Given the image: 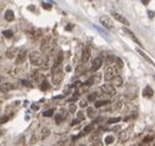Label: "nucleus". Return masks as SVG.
I'll return each instance as SVG.
<instances>
[{
	"label": "nucleus",
	"instance_id": "1",
	"mask_svg": "<svg viewBox=\"0 0 155 146\" xmlns=\"http://www.w3.org/2000/svg\"><path fill=\"white\" fill-rule=\"evenodd\" d=\"M30 62L32 65H34V66H42L44 64V59L39 52L33 50L32 53H30Z\"/></svg>",
	"mask_w": 155,
	"mask_h": 146
},
{
	"label": "nucleus",
	"instance_id": "2",
	"mask_svg": "<svg viewBox=\"0 0 155 146\" xmlns=\"http://www.w3.org/2000/svg\"><path fill=\"white\" fill-rule=\"evenodd\" d=\"M62 79H64V72H62V69H61V65L54 66L53 68V84L55 86H58L62 81Z\"/></svg>",
	"mask_w": 155,
	"mask_h": 146
},
{
	"label": "nucleus",
	"instance_id": "3",
	"mask_svg": "<svg viewBox=\"0 0 155 146\" xmlns=\"http://www.w3.org/2000/svg\"><path fill=\"white\" fill-rule=\"evenodd\" d=\"M116 72H117V69L115 66L109 65L106 68V70H105V72H104V79L106 81H111L116 76Z\"/></svg>",
	"mask_w": 155,
	"mask_h": 146
},
{
	"label": "nucleus",
	"instance_id": "4",
	"mask_svg": "<svg viewBox=\"0 0 155 146\" xmlns=\"http://www.w3.org/2000/svg\"><path fill=\"white\" fill-rule=\"evenodd\" d=\"M100 91L105 93V95H109V96H114L116 93V90H115V86L111 84H105L103 86L100 87Z\"/></svg>",
	"mask_w": 155,
	"mask_h": 146
},
{
	"label": "nucleus",
	"instance_id": "5",
	"mask_svg": "<svg viewBox=\"0 0 155 146\" xmlns=\"http://www.w3.org/2000/svg\"><path fill=\"white\" fill-rule=\"evenodd\" d=\"M99 21H100L101 25H103L105 28H108V30H112L114 28V22L111 21V19H110L109 16H100Z\"/></svg>",
	"mask_w": 155,
	"mask_h": 146
},
{
	"label": "nucleus",
	"instance_id": "6",
	"mask_svg": "<svg viewBox=\"0 0 155 146\" xmlns=\"http://www.w3.org/2000/svg\"><path fill=\"white\" fill-rule=\"evenodd\" d=\"M26 58H27V50H20L17 55H16V64L17 65H21V64H23L24 62H26Z\"/></svg>",
	"mask_w": 155,
	"mask_h": 146
},
{
	"label": "nucleus",
	"instance_id": "7",
	"mask_svg": "<svg viewBox=\"0 0 155 146\" xmlns=\"http://www.w3.org/2000/svg\"><path fill=\"white\" fill-rule=\"evenodd\" d=\"M101 65H103V58H101V56H98V58H95L94 60H93L91 70H92V71L99 70V69L101 68Z\"/></svg>",
	"mask_w": 155,
	"mask_h": 146
},
{
	"label": "nucleus",
	"instance_id": "8",
	"mask_svg": "<svg viewBox=\"0 0 155 146\" xmlns=\"http://www.w3.org/2000/svg\"><path fill=\"white\" fill-rule=\"evenodd\" d=\"M16 86L14 84H11V82H3V84H0V91L4 92V93H6V92H9L11 90H14Z\"/></svg>",
	"mask_w": 155,
	"mask_h": 146
},
{
	"label": "nucleus",
	"instance_id": "9",
	"mask_svg": "<svg viewBox=\"0 0 155 146\" xmlns=\"http://www.w3.org/2000/svg\"><path fill=\"white\" fill-rule=\"evenodd\" d=\"M112 16H114V19H115L116 21L121 22L122 25H125V26H128V25H129L128 20L126 19V17H123V16H122V15H120L119 13H112Z\"/></svg>",
	"mask_w": 155,
	"mask_h": 146
},
{
	"label": "nucleus",
	"instance_id": "10",
	"mask_svg": "<svg viewBox=\"0 0 155 146\" xmlns=\"http://www.w3.org/2000/svg\"><path fill=\"white\" fill-rule=\"evenodd\" d=\"M67 118V113L65 109H61L60 113H58V114L55 115V120H56V124H60L61 121H64L65 119Z\"/></svg>",
	"mask_w": 155,
	"mask_h": 146
},
{
	"label": "nucleus",
	"instance_id": "11",
	"mask_svg": "<svg viewBox=\"0 0 155 146\" xmlns=\"http://www.w3.org/2000/svg\"><path fill=\"white\" fill-rule=\"evenodd\" d=\"M18 53V50H17V48H15V47H12V48H9V49L6 50V58H9V59H14L16 58V55H17Z\"/></svg>",
	"mask_w": 155,
	"mask_h": 146
},
{
	"label": "nucleus",
	"instance_id": "12",
	"mask_svg": "<svg viewBox=\"0 0 155 146\" xmlns=\"http://www.w3.org/2000/svg\"><path fill=\"white\" fill-rule=\"evenodd\" d=\"M89 58H91V49L89 47H84L82 52V63H87Z\"/></svg>",
	"mask_w": 155,
	"mask_h": 146
},
{
	"label": "nucleus",
	"instance_id": "13",
	"mask_svg": "<svg viewBox=\"0 0 155 146\" xmlns=\"http://www.w3.org/2000/svg\"><path fill=\"white\" fill-rule=\"evenodd\" d=\"M137 52H138V54H139V55H142V56H143V58L146 60V62H149V64H152V65L155 68V64H154V62H153V60H152V58H150V56H149L148 54H145L143 50H142V49H138V48H137Z\"/></svg>",
	"mask_w": 155,
	"mask_h": 146
},
{
	"label": "nucleus",
	"instance_id": "14",
	"mask_svg": "<svg viewBox=\"0 0 155 146\" xmlns=\"http://www.w3.org/2000/svg\"><path fill=\"white\" fill-rule=\"evenodd\" d=\"M111 81H112V85L115 87H120V86H122V84H123V79H122L121 76H117V75Z\"/></svg>",
	"mask_w": 155,
	"mask_h": 146
},
{
	"label": "nucleus",
	"instance_id": "15",
	"mask_svg": "<svg viewBox=\"0 0 155 146\" xmlns=\"http://www.w3.org/2000/svg\"><path fill=\"white\" fill-rule=\"evenodd\" d=\"M49 47H50V38L44 39L42 42V44H40V49H42V52H47L49 49Z\"/></svg>",
	"mask_w": 155,
	"mask_h": 146
},
{
	"label": "nucleus",
	"instance_id": "16",
	"mask_svg": "<svg viewBox=\"0 0 155 146\" xmlns=\"http://www.w3.org/2000/svg\"><path fill=\"white\" fill-rule=\"evenodd\" d=\"M154 95V91H153V88L150 87V86H146L144 90H143V96L144 97H148V98H152Z\"/></svg>",
	"mask_w": 155,
	"mask_h": 146
},
{
	"label": "nucleus",
	"instance_id": "17",
	"mask_svg": "<svg viewBox=\"0 0 155 146\" xmlns=\"http://www.w3.org/2000/svg\"><path fill=\"white\" fill-rule=\"evenodd\" d=\"M128 137H129V133H128V130H123V131H121V133L119 134V139H120V141H122V143L127 141Z\"/></svg>",
	"mask_w": 155,
	"mask_h": 146
},
{
	"label": "nucleus",
	"instance_id": "18",
	"mask_svg": "<svg viewBox=\"0 0 155 146\" xmlns=\"http://www.w3.org/2000/svg\"><path fill=\"white\" fill-rule=\"evenodd\" d=\"M125 32H126V33H127L128 36H129V37H131L133 40H134V42H136L137 44H138V46H142V43H141V40L139 39H138L137 37H136V36H134V33H133V32L132 31H128L127 30V28H125Z\"/></svg>",
	"mask_w": 155,
	"mask_h": 146
},
{
	"label": "nucleus",
	"instance_id": "19",
	"mask_svg": "<svg viewBox=\"0 0 155 146\" xmlns=\"http://www.w3.org/2000/svg\"><path fill=\"white\" fill-rule=\"evenodd\" d=\"M5 20L6 21H14L15 20V16H14V11H11V10H7L6 13H5Z\"/></svg>",
	"mask_w": 155,
	"mask_h": 146
},
{
	"label": "nucleus",
	"instance_id": "20",
	"mask_svg": "<svg viewBox=\"0 0 155 146\" xmlns=\"http://www.w3.org/2000/svg\"><path fill=\"white\" fill-rule=\"evenodd\" d=\"M114 66H115L117 70H121L122 68H123V62H122V59H120V58H116V60H115V64H114Z\"/></svg>",
	"mask_w": 155,
	"mask_h": 146
},
{
	"label": "nucleus",
	"instance_id": "21",
	"mask_svg": "<svg viewBox=\"0 0 155 146\" xmlns=\"http://www.w3.org/2000/svg\"><path fill=\"white\" fill-rule=\"evenodd\" d=\"M31 76H32V79H33L34 81H38V80H44L43 79V76L40 75V72L39 71H33L31 74Z\"/></svg>",
	"mask_w": 155,
	"mask_h": 146
},
{
	"label": "nucleus",
	"instance_id": "22",
	"mask_svg": "<svg viewBox=\"0 0 155 146\" xmlns=\"http://www.w3.org/2000/svg\"><path fill=\"white\" fill-rule=\"evenodd\" d=\"M115 60H116V56L112 55V54H109L106 56V64L109 65H112V64H115Z\"/></svg>",
	"mask_w": 155,
	"mask_h": 146
},
{
	"label": "nucleus",
	"instance_id": "23",
	"mask_svg": "<svg viewBox=\"0 0 155 146\" xmlns=\"http://www.w3.org/2000/svg\"><path fill=\"white\" fill-rule=\"evenodd\" d=\"M87 115L89 117V118H94V117H95V111H94V108L88 107V108H87Z\"/></svg>",
	"mask_w": 155,
	"mask_h": 146
},
{
	"label": "nucleus",
	"instance_id": "24",
	"mask_svg": "<svg viewBox=\"0 0 155 146\" xmlns=\"http://www.w3.org/2000/svg\"><path fill=\"white\" fill-rule=\"evenodd\" d=\"M110 102H109V101H97V102H95V107L97 108H100V107H103V106H106V104H109Z\"/></svg>",
	"mask_w": 155,
	"mask_h": 146
},
{
	"label": "nucleus",
	"instance_id": "25",
	"mask_svg": "<svg viewBox=\"0 0 155 146\" xmlns=\"http://www.w3.org/2000/svg\"><path fill=\"white\" fill-rule=\"evenodd\" d=\"M114 141H115V137H114V135H108L106 137H105V144H106V145H111Z\"/></svg>",
	"mask_w": 155,
	"mask_h": 146
},
{
	"label": "nucleus",
	"instance_id": "26",
	"mask_svg": "<svg viewBox=\"0 0 155 146\" xmlns=\"http://www.w3.org/2000/svg\"><path fill=\"white\" fill-rule=\"evenodd\" d=\"M49 134H50V130H49L48 128H43L42 129V139H45V137H48L49 136Z\"/></svg>",
	"mask_w": 155,
	"mask_h": 146
},
{
	"label": "nucleus",
	"instance_id": "27",
	"mask_svg": "<svg viewBox=\"0 0 155 146\" xmlns=\"http://www.w3.org/2000/svg\"><path fill=\"white\" fill-rule=\"evenodd\" d=\"M94 123H92V124H89V125H87V127H85L84 128V130H83V133L84 134H87V133H91L92 130H93V129H94Z\"/></svg>",
	"mask_w": 155,
	"mask_h": 146
},
{
	"label": "nucleus",
	"instance_id": "28",
	"mask_svg": "<svg viewBox=\"0 0 155 146\" xmlns=\"http://www.w3.org/2000/svg\"><path fill=\"white\" fill-rule=\"evenodd\" d=\"M12 35H14V33H12V31H10V30L3 31V36H4L5 38H11V37H12Z\"/></svg>",
	"mask_w": 155,
	"mask_h": 146
},
{
	"label": "nucleus",
	"instance_id": "29",
	"mask_svg": "<svg viewBox=\"0 0 155 146\" xmlns=\"http://www.w3.org/2000/svg\"><path fill=\"white\" fill-rule=\"evenodd\" d=\"M40 87H42L43 91L48 90V88H49V82H48L47 80H42V86H40Z\"/></svg>",
	"mask_w": 155,
	"mask_h": 146
},
{
	"label": "nucleus",
	"instance_id": "30",
	"mask_svg": "<svg viewBox=\"0 0 155 146\" xmlns=\"http://www.w3.org/2000/svg\"><path fill=\"white\" fill-rule=\"evenodd\" d=\"M97 97H98V93L97 92H92L91 95H88V101H95L97 100Z\"/></svg>",
	"mask_w": 155,
	"mask_h": 146
},
{
	"label": "nucleus",
	"instance_id": "31",
	"mask_svg": "<svg viewBox=\"0 0 155 146\" xmlns=\"http://www.w3.org/2000/svg\"><path fill=\"white\" fill-rule=\"evenodd\" d=\"M99 136H100V133L99 131H94V134H92V135H91V140L92 141L98 140V139H99Z\"/></svg>",
	"mask_w": 155,
	"mask_h": 146
},
{
	"label": "nucleus",
	"instance_id": "32",
	"mask_svg": "<svg viewBox=\"0 0 155 146\" xmlns=\"http://www.w3.org/2000/svg\"><path fill=\"white\" fill-rule=\"evenodd\" d=\"M100 75L99 74H95L94 76H93V78H92V80H93V82H94V84H99L100 82Z\"/></svg>",
	"mask_w": 155,
	"mask_h": 146
},
{
	"label": "nucleus",
	"instance_id": "33",
	"mask_svg": "<svg viewBox=\"0 0 155 146\" xmlns=\"http://www.w3.org/2000/svg\"><path fill=\"white\" fill-rule=\"evenodd\" d=\"M121 120L120 117H117V118H110L108 120V124H114V123H119V121Z\"/></svg>",
	"mask_w": 155,
	"mask_h": 146
},
{
	"label": "nucleus",
	"instance_id": "34",
	"mask_svg": "<svg viewBox=\"0 0 155 146\" xmlns=\"http://www.w3.org/2000/svg\"><path fill=\"white\" fill-rule=\"evenodd\" d=\"M68 112H70V113H76V112H77V107H76V104L71 103V104H70V107H68Z\"/></svg>",
	"mask_w": 155,
	"mask_h": 146
},
{
	"label": "nucleus",
	"instance_id": "35",
	"mask_svg": "<svg viewBox=\"0 0 155 146\" xmlns=\"http://www.w3.org/2000/svg\"><path fill=\"white\" fill-rule=\"evenodd\" d=\"M53 113H54V109L50 108V109H48V111L44 112V113H43V115H44V117H51V115H53Z\"/></svg>",
	"mask_w": 155,
	"mask_h": 146
},
{
	"label": "nucleus",
	"instance_id": "36",
	"mask_svg": "<svg viewBox=\"0 0 155 146\" xmlns=\"http://www.w3.org/2000/svg\"><path fill=\"white\" fill-rule=\"evenodd\" d=\"M7 120H9V117H6V115H3V117H0V124H4V123H6Z\"/></svg>",
	"mask_w": 155,
	"mask_h": 146
},
{
	"label": "nucleus",
	"instance_id": "37",
	"mask_svg": "<svg viewBox=\"0 0 155 146\" xmlns=\"http://www.w3.org/2000/svg\"><path fill=\"white\" fill-rule=\"evenodd\" d=\"M77 118H78V119H81V120H84L85 115L83 114V112H78V113H77Z\"/></svg>",
	"mask_w": 155,
	"mask_h": 146
},
{
	"label": "nucleus",
	"instance_id": "38",
	"mask_svg": "<svg viewBox=\"0 0 155 146\" xmlns=\"http://www.w3.org/2000/svg\"><path fill=\"white\" fill-rule=\"evenodd\" d=\"M153 139H154V136H153V135H150V136H146V137H144L143 143H144V144H146V143H149V141H152Z\"/></svg>",
	"mask_w": 155,
	"mask_h": 146
},
{
	"label": "nucleus",
	"instance_id": "39",
	"mask_svg": "<svg viewBox=\"0 0 155 146\" xmlns=\"http://www.w3.org/2000/svg\"><path fill=\"white\" fill-rule=\"evenodd\" d=\"M114 107H115V109L121 108V107H122V102H121V101H116V102H115V106H114Z\"/></svg>",
	"mask_w": 155,
	"mask_h": 146
},
{
	"label": "nucleus",
	"instance_id": "40",
	"mask_svg": "<svg viewBox=\"0 0 155 146\" xmlns=\"http://www.w3.org/2000/svg\"><path fill=\"white\" fill-rule=\"evenodd\" d=\"M79 106H81V107H87V106H88L87 101H81V102H79Z\"/></svg>",
	"mask_w": 155,
	"mask_h": 146
},
{
	"label": "nucleus",
	"instance_id": "41",
	"mask_svg": "<svg viewBox=\"0 0 155 146\" xmlns=\"http://www.w3.org/2000/svg\"><path fill=\"white\" fill-rule=\"evenodd\" d=\"M43 7H44V9H47V10H50L51 9V6L49 5V4H45V3L43 4Z\"/></svg>",
	"mask_w": 155,
	"mask_h": 146
},
{
	"label": "nucleus",
	"instance_id": "42",
	"mask_svg": "<svg viewBox=\"0 0 155 146\" xmlns=\"http://www.w3.org/2000/svg\"><path fill=\"white\" fill-rule=\"evenodd\" d=\"M79 120H81V119H78V118H77L76 120H73V121H72V125H76V124H78V121H79Z\"/></svg>",
	"mask_w": 155,
	"mask_h": 146
},
{
	"label": "nucleus",
	"instance_id": "43",
	"mask_svg": "<svg viewBox=\"0 0 155 146\" xmlns=\"http://www.w3.org/2000/svg\"><path fill=\"white\" fill-rule=\"evenodd\" d=\"M32 109H35V111H37V109H38V106H35V104H33V106H32Z\"/></svg>",
	"mask_w": 155,
	"mask_h": 146
},
{
	"label": "nucleus",
	"instance_id": "44",
	"mask_svg": "<svg viewBox=\"0 0 155 146\" xmlns=\"http://www.w3.org/2000/svg\"><path fill=\"white\" fill-rule=\"evenodd\" d=\"M143 3L144 4H148V0H143Z\"/></svg>",
	"mask_w": 155,
	"mask_h": 146
}]
</instances>
